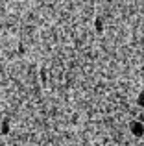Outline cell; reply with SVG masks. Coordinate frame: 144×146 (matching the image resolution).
Instances as JSON below:
<instances>
[{"label":"cell","instance_id":"cell-1","mask_svg":"<svg viewBox=\"0 0 144 146\" xmlns=\"http://www.w3.org/2000/svg\"><path fill=\"white\" fill-rule=\"evenodd\" d=\"M129 131H131V135H135L137 139H142L144 137V124L139 122V120H131L129 122Z\"/></svg>","mask_w":144,"mask_h":146},{"label":"cell","instance_id":"cell-2","mask_svg":"<svg viewBox=\"0 0 144 146\" xmlns=\"http://www.w3.org/2000/svg\"><path fill=\"white\" fill-rule=\"evenodd\" d=\"M137 106H139V109L144 111V91H141V93L137 94Z\"/></svg>","mask_w":144,"mask_h":146},{"label":"cell","instance_id":"cell-3","mask_svg":"<svg viewBox=\"0 0 144 146\" xmlns=\"http://www.w3.org/2000/svg\"><path fill=\"white\" fill-rule=\"evenodd\" d=\"M137 120H139V122H142V124H144V111H141V113H139Z\"/></svg>","mask_w":144,"mask_h":146}]
</instances>
